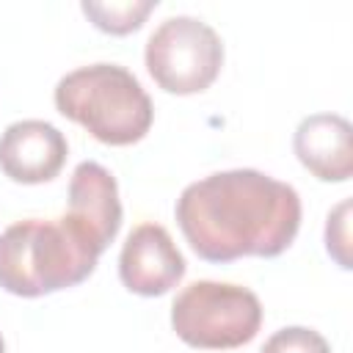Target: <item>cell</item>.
<instances>
[{"mask_svg":"<svg viewBox=\"0 0 353 353\" xmlns=\"http://www.w3.org/2000/svg\"><path fill=\"white\" fill-rule=\"evenodd\" d=\"M188 245L207 262L279 256L301 229V199L256 168H232L190 182L174 207Z\"/></svg>","mask_w":353,"mask_h":353,"instance_id":"obj_1","label":"cell"},{"mask_svg":"<svg viewBox=\"0 0 353 353\" xmlns=\"http://www.w3.org/2000/svg\"><path fill=\"white\" fill-rule=\"evenodd\" d=\"M52 99L61 116L77 121L108 146L138 143L154 119L149 94L119 63H91L63 74Z\"/></svg>","mask_w":353,"mask_h":353,"instance_id":"obj_2","label":"cell"},{"mask_svg":"<svg viewBox=\"0 0 353 353\" xmlns=\"http://www.w3.org/2000/svg\"><path fill=\"white\" fill-rule=\"evenodd\" d=\"M69 154L63 132L41 119H22L0 135V168L11 182L41 185L61 174Z\"/></svg>","mask_w":353,"mask_h":353,"instance_id":"obj_8","label":"cell"},{"mask_svg":"<svg viewBox=\"0 0 353 353\" xmlns=\"http://www.w3.org/2000/svg\"><path fill=\"white\" fill-rule=\"evenodd\" d=\"M0 353H6V342H3V334H0Z\"/></svg>","mask_w":353,"mask_h":353,"instance_id":"obj_13","label":"cell"},{"mask_svg":"<svg viewBox=\"0 0 353 353\" xmlns=\"http://www.w3.org/2000/svg\"><path fill=\"white\" fill-rule=\"evenodd\" d=\"M185 256L160 223L135 226L119 254L121 284L143 298H157L171 292L185 276Z\"/></svg>","mask_w":353,"mask_h":353,"instance_id":"obj_7","label":"cell"},{"mask_svg":"<svg viewBox=\"0 0 353 353\" xmlns=\"http://www.w3.org/2000/svg\"><path fill=\"white\" fill-rule=\"evenodd\" d=\"M325 251L336 259L342 270H350V199L339 201L328 212L325 223Z\"/></svg>","mask_w":353,"mask_h":353,"instance_id":"obj_12","label":"cell"},{"mask_svg":"<svg viewBox=\"0 0 353 353\" xmlns=\"http://www.w3.org/2000/svg\"><path fill=\"white\" fill-rule=\"evenodd\" d=\"M262 325L259 298L229 281H193L171 303V328L199 350H232L248 345Z\"/></svg>","mask_w":353,"mask_h":353,"instance_id":"obj_4","label":"cell"},{"mask_svg":"<svg viewBox=\"0 0 353 353\" xmlns=\"http://www.w3.org/2000/svg\"><path fill=\"white\" fill-rule=\"evenodd\" d=\"M97 259L63 218L19 221L0 234V287L19 298L50 295L85 281Z\"/></svg>","mask_w":353,"mask_h":353,"instance_id":"obj_3","label":"cell"},{"mask_svg":"<svg viewBox=\"0 0 353 353\" xmlns=\"http://www.w3.org/2000/svg\"><path fill=\"white\" fill-rule=\"evenodd\" d=\"M80 8L102 33L127 36L146 22V17L157 8V0H110V3L85 0Z\"/></svg>","mask_w":353,"mask_h":353,"instance_id":"obj_10","label":"cell"},{"mask_svg":"<svg viewBox=\"0 0 353 353\" xmlns=\"http://www.w3.org/2000/svg\"><path fill=\"white\" fill-rule=\"evenodd\" d=\"M259 353H331L323 334L306 325H287L268 336Z\"/></svg>","mask_w":353,"mask_h":353,"instance_id":"obj_11","label":"cell"},{"mask_svg":"<svg viewBox=\"0 0 353 353\" xmlns=\"http://www.w3.org/2000/svg\"><path fill=\"white\" fill-rule=\"evenodd\" d=\"M63 223L97 256L116 240L121 229V201L116 176L105 165L85 160L72 171Z\"/></svg>","mask_w":353,"mask_h":353,"instance_id":"obj_6","label":"cell"},{"mask_svg":"<svg viewBox=\"0 0 353 353\" xmlns=\"http://www.w3.org/2000/svg\"><path fill=\"white\" fill-rule=\"evenodd\" d=\"M143 63L163 91L176 97L199 94L221 74L223 41L207 22L196 17H168L149 36Z\"/></svg>","mask_w":353,"mask_h":353,"instance_id":"obj_5","label":"cell"},{"mask_svg":"<svg viewBox=\"0 0 353 353\" xmlns=\"http://www.w3.org/2000/svg\"><path fill=\"white\" fill-rule=\"evenodd\" d=\"M301 165L320 182H347L353 174V130L339 113H312L292 135Z\"/></svg>","mask_w":353,"mask_h":353,"instance_id":"obj_9","label":"cell"}]
</instances>
